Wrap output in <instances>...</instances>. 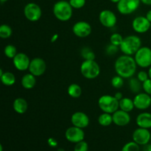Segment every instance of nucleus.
Returning <instances> with one entry per match:
<instances>
[{"label": "nucleus", "instance_id": "obj_17", "mask_svg": "<svg viewBox=\"0 0 151 151\" xmlns=\"http://www.w3.org/2000/svg\"><path fill=\"white\" fill-rule=\"evenodd\" d=\"M89 117L86 114L82 111H76L71 116V122L74 126L80 128H86L89 125Z\"/></svg>", "mask_w": 151, "mask_h": 151}, {"label": "nucleus", "instance_id": "obj_10", "mask_svg": "<svg viewBox=\"0 0 151 151\" xmlns=\"http://www.w3.org/2000/svg\"><path fill=\"white\" fill-rule=\"evenodd\" d=\"M65 137L69 142L76 144V143L84 140L85 133H84L83 128H80L78 127L72 125V127H69L66 129V132H65Z\"/></svg>", "mask_w": 151, "mask_h": 151}, {"label": "nucleus", "instance_id": "obj_4", "mask_svg": "<svg viewBox=\"0 0 151 151\" xmlns=\"http://www.w3.org/2000/svg\"><path fill=\"white\" fill-rule=\"evenodd\" d=\"M81 72L86 79H95L100 75V67L94 60H84L81 65Z\"/></svg>", "mask_w": 151, "mask_h": 151}, {"label": "nucleus", "instance_id": "obj_23", "mask_svg": "<svg viewBox=\"0 0 151 151\" xmlns=\"http://www.w3.org/2000/svg\"><path fill=\"white\" fill-rule=\"evenodd\" d=\"M0 80L3 85L11 86L16 83V77L14 74L10 72H5L0 76Z\"/></svg>", "mask_w": 151, "mask_h": 151}, {"label": "nucleus", "instance_id": "obj_19", "mask_svg": "<svg viewBox=\"0 0 151 151\" xmlns=\"http://www.w3.org/2000/svg\"><path fill=\"white\" fill-rule=\"evenodd\" d=\"M136 122L139 128H151V114L149 112H142L137 116Z\"/></svg>", "mask_w": 151, "mask_h": 151}, {"label": "nucleus", "instance_id": "obj_2", "mask_svg": "<svg viewBox=\"0 0 151 151\" xmlns=\"http://www.w3.org/2000/svg\"><path fill=\"white\" fill-rule=\"evenodd\" d=\"M52 11L56 19L60 22H67L72 18L73 7L71 6L69 1L60 0L54 4Z\"/></svg>", "mask_w": 151, "mask_h": 151}, {"label": "nucleus", "instance_id": "obj_47", "mask_svg": "<svg viewBox=\"0 0 151 151\" xmlns=\"http://www.w3.org/2000/svg\"><path fill=\"white\" fill-rule=\"evenodd\" d=\"M150 142H151V137H150Z\"/></svg>", "mask_w": 151, "mask_h": 151}, {"label": "nucleus", "instance_id": "obj_44", "mask_svg": "<svg viewBox=\"0 0 151 151\" xmlns=\"http://www.w3.org/2000/svg\"><path fill=\"white\" fill-rule=\"evenodd\" d=\"M111 1V2H113V3H116V4H117L118 2H119V1H120V0H110Z\"/></svg>", "mask_w": 151, "mask_h": 151}, {"label": "nucleus", "instance_id": "obj_48", "mask_svg": "<svg viewBox=\"0 0 151 151\" xmlns=\"http://www.w3.org/2000/svg\"><path fill=\"white\" fill-rule=\"evenodd\" d=\"M150 29H151V26H150Z\"/></svg>", "mask_w": 151, "mask_h": 151}, {"label": "nucleus", "instance_id": "obj_18", "mask_svg": "<svg viewBox=\"0 0 151 151\" xmlns=\"http://www.w3.org/2000/svg\"><path fill=\"white\" fill-rule=\"evenodd\" d=\"M113 123L119 127L126 126L131 122V116L129 113L121 109H118L116 111L112 114Z\"/></svg>", "mask_w": 151, "mask_h": 151}, {"label": "nucleus", "instance_id": "obj_41", "mask_svg": "<svg viewBox=\"0 0 151 151\" xmlns=\"http://www.w3.org/2000/svg\"><path fill=\"white\" fill-rule=\"evenodd\" d=\"M146 18L149 20V22L151 23V10H149L147 13H146Z\"/></svg>", "mask_w": 151, "mask_h": 151}, {"label": "nucleus", "instance_id": "obj_30", "mask_svg": "<svg viewBox=\"0 0 151 151\" xmlns=\"http://www.w3.org/2000/svg\"><path fill=\"white\" fill-rule=\"evenodd\" d=\"M139 146L135 142H129L122 147L121 151H140Z\"/></svg>", "mask_w": 151, "mask_h": 151}, {"label": "nucleus", "instance_id": "obj_35", "mask_svg": "<svg viewBox=\"0 0 151 151\" xmlns=\"http://www.w3.org/2000/svg\"><path fill=\"white\" fill-rule=\"evenodd\" d=\"M118 50H119V47L114 45V44L110 43V44H109V45L106 47V54L109 55H115L117 52Z\"/></svg>", "mask_w": 151, "mask_h": 151}, {"label": "nucleus", "instance_id": "obj_22", "mask_svg": "<svg viewBox=\"0 0 151 151\" xmlns=\"http://www.w3.org/2000/svg\"><path fill=\"white\" fill-rule=\"evenodd\" d=\"M135 108L134 100H131L128 97H123L119 100V109L126 112H131Z\"/></svg>", "mask_w": 151, "mask_h": 151}, {"label": "nucleus", "instance_id": "obj_28", "mask_svg": "<svg viewBox=\"0 0 151 151\" xmlns=\"http://www.w3.org/2000/svg\"><path fill=\"white\" fill-rule=\"evenodd\" d=\"M4 53L7 58L10 59H13L15 56L18 54L17 49L14 45L8 44L4 49Z\"/></svg>", "mask_w": 151, "mask_h": 151}, {"label": "nucleus", "instance_id": "obj_5", "mask_svg": "<svg viewBox=\"0 0 151 151\" xmlns=\"http://www.w3.org/2000/svg\"><path fill=\"white\" fill-rule=\"evenodd\" d=\"M98 106L103 112L112 114L119 109V101L114 96L106 94L99 98Z\"/></svg>", "mask_w": 151, "mask_h": 151}, {"label": "nucleus", "instance_id": "obj_40", "mask_svg": "<svg viewBox=\"0 0 151 151\" xmlns=\"http://www.w3.org/2000/svg\"><path fill=\"white\" fill-rule=\"evenodd\" d=\"M142 3L146 5H151V0H140Z\"/></svg>", "mask_w": 151, "mask_h": 151}, {"label": "nucleus", "instance_id": "obj_16", "mask_svg": "<svg viewBox=\"0 0 151 151\" xmlns=\"http://www.w3.org/2000/svg\"><path fill=\"white\" fill-rule=\"evenodd\" d=\"M30 61L31 60H29V58L23 52H18V54L13 59L15 68L21 72L28 70Z\"/></svg>", "mask_w": 151, "mask_h": 151}, {"label": "nucleus", "instance_id": "obj_33", "mask_svg": "<svg viewBox=\"0 0 151 151\" xmlns=\"http://www.w3.org/2000/svg\"><path fill=\"white\" fill-rule=\"evenodd\" d=\"M88 145L86 142L84 140L78 142L75 144L74 147V151H88Z\"/></svg>", "mask_w": 151, "mask_h": 151}, {"label": "nucleus", "instance_id": "obj_9", "mask_svg": "<svg viewBox=\"0 0 151 151\" xmlns=\"http://www.w3.org/2000/svg\"><path fill=\"white\" fill-rule=\"evenodd\" d=\"M47 69V63L45 60L41 58H35L32 59L29 66V73L32 74L35 77H40L44 75Z\"/></svg>", "mask_w": 151, "mask_h": 151}, {"label": "nucleus", "instance_id": "obj_43", "mask_svg": "<svg viewBox=\"0 0 151 151\" xmlns=\"http://www.w3.org/2000/svg\"><path fill=\"white\" fill-rule=\"evenodd\" d=\"M147 73H148V75H149V78L151 79V66L150 68H149L148 69V72H147Z\"/></svg>", "mask_w": 151, "mask_h": 151}, {"label": "nucleus", "instance_id": "obj_8", "mask_svg": "<svg viewBox=\"0 0 151 151\" xmlns=\"http://www.w3.org/2000/svg\"><path fill=\"white\" fill-rule=\"evenodd\" d=\"M140 3V0H120L117 3L116 7L121 14L130 15L139 8Z\"/></svg>", "mask_w": 151, "mask_h": 151}, {"label": "nucleus", "instance_id": "obj_15", "mask_svg": "<svg viewBox=\"0 0 151 151\" xmlns=\"http://www.w3.org/2000/svg\"><path fill=\"white\" fill-rule=\"evenodd\" d=\"M134 106L139 110H146L151 106V97L145 92H139L134 98Z\"/></svg>", "mask_w": 151, "mask_h": 151}, {"label": "nucleus", "instance_id": "obj_36", "mask_svg": "<svg viewBox=\"0 0 151 151\" xmlns=\"http://www.w3.org/2000/svg\"><path fill=\"white\" fill-rule=\"evenodd\" d=\"M142 89L147 94L151 95V79H147L142 83Z\"/></svg>", "mask_w": 151, "mask_h": 151}, {"label": "nucleus", "instance_id": "obj_24", "mask_svg": "<svg viewBox=\"0 0 151 151\" xmlns=\"http://www.w3.org/2000/svg\"><path fill=\"white\" fill-rule=\"evenodd\" d=\"M130 90L134 94H138L142 88V83L140 82L137 78H131L128 81Z\"/></svg>", "mask_w": 151, "mask_h": 151}, {"label": "nucleus", "instance_id": "obj_29", "mask_svg": "<svg viewBox=\"0 0 151 151\" xmlns=\"http://www.w3.org/2000/svg\"><path fill=\"white\" fill-rule=\"evenodd\" d=\"M81 54L84 60H94L95 59V54L89 47H83L81 50Z\"/></svg>", "mask_w": 151, "mask_h": 151}, {"label": "nucleus", "instance_id": "obj_32", "mask_svg": "<svg viewBox=\"0 0 151 151\" xmlns=\"http://www.w3.org/2000/svg\"><path fill=\"white\" fill-rule=\"evenodd\" d=\"M111 85L115 88H122L124 85V78L119 75H116L111 79Z\"/></svg>", "mask_w": 151, "mask_h": 151}, {"label": "nucleus", "instance_id": "obj_38", "mask_svg": "<svg viewBox=\"0 0 151 151\" xmlns=\"http://www.w3.org/2000/svg\"><path fill=\"white\" fill-rule=\"evenodd\" d=\"M142 151H151V142H149L143 145Z\"/></svg>", "mask_w": 151, "mask_h": 151}, {"label": "nucleus", "instance_id": "obj_37", "mask_svg": "<svg viewBox=\"0 0 151 151\" xmlns=\"http://www.w3.org/2000/svg\"><path fill=\"white\" fill-rule=\"evenodd\" d=\"M137 78L139 79V81L140 82L143 83L145 81H147V79H149V75L148 73L145 71H140L138 74H137Z\"/></svg>", "mask_w": 151, "mask_h": 151}, {"label": "nucleus", "instance_id": "obj_25", "mask_svg": "<svg viewBox=\"0 0 151 151\" xmlns=\"http://www.w3.org/2000/svg\"><path fill=\"white\" fill-rule=\"evenodd\" d=\"M68 94L72 98H78L82 94V88L77 83H72L69 86L67 89Z\"/></svg>", "mask_w": 151, "mask_h": 151}, {"label": "nucleus", "instance_id": "obj_45", "mask_svg": "<svg viewBox=\"0 0 151 151\" xmlns=\"http://www.w3.org/2000/svg\"><path fill=\"white\" fill-rule=\"evenodd\" d=\"M8 0H0V1H1V3H4V2H6V1H7Z\"/></svg>", "mask_w": 151, "mask_h": 151}, {"label": "nucleus", "instance_id": "obj_26", "mask_svg": "<svg viewBox=\"0 0 151 151\" xmlns=\"http://www.w3.org/2000/svg\"><path fill=\"white\" fill-rule=\"evenodd\" d=\"M98 123L103 127H107L113 123V116L111 114L103 112L98 117Z\"/></svg>", "mask_w": 151, "mask_h": 151}, {"label": "nucleus", "instance_id": "obj_13", "mask_svg": "<svg viewBox=\"0 0 151 151\" xmlns=\"http://www.w3.org/2000/svg\"><path fill=\"white\" fill-rule=\"evenodd\" d=\"M151 23L146 16H137L133 20L132 28L137 33H145L150 29Z\"/></svg>", "mask_w": 151, "mask_h": 151}, {"label": "nucleus", "instance_id": "obj_27", "mask_svg": "<svg viewBox=\"0 0 151 151\" xmlns=\"http://www.w3.org/2000/svg\"><path fill=\"white\" fill-rule=\"evenodd\" d=\"M13 34V29L9 25L1 24L0 26V37L3 39L10 38Z\"/></svg>", "mask_w": 151, "mask_h": 151}, {"label": "nucleus", "instance_id": "obj_1", "mask_svg": "<svg viewBox=\"0 0 151 151\" xmlns=\"http://www.w3.org/2000/svg\"><path fill=\"white\" fill-rule=\"evenodd\" d=\"M137 64L134 58L131 55H123L118 58L114 63V69L116 75L124 79L131 78L137 72Z\"/></svg>", "mask_w": 151, "mask_h": 151}, {"label": "nucleus", "instance_id": "obj_14", "mask_svg": "<svg viewBox=\"0 0 151 151\" xmlns=\"http://www.w3.org/2000/svg\"><path fill=\"white\" fill-rule=\"evenodd\" d=\"M72 32L79 38H86L91 34V27L88 22L85 21H80L73 25Z\"/></svg>", "mask_w": 151, "mask_h": 151}, {"label": "nucleus", "instance_id": "obj_21", "mask_svg": "<svg viewBox=\"0 0 151 151\" xmlns=\"http://www.w3.org/2000/svg\"><path fill=\"white\" fill-rule=\"evenodd\" d=\"M21 83L25 89H32L36 85V77L31 73L25 74L22 78Z\"/></svg>", "mask_w": 151, "mask_h": 151}, {"label": "nucleus", "instance_id": "obj_39", "mask_svg": "<svg viewBox=\"0 0 151 151\" xmlns=\"http://www.w3.org/2000/svg\"><path fill=\"white\" fill-rule=\"evenodd\" d=\"M114 97H116V99H117L118 100H122V98H123V95H122V94L121 92H119V91H118V92H116V94H115Z\"/></svg>", "mask_w": 151, "mask_h": 151}, {"label": "nucleus", "instance_id": "obj_7", "mask_svg": "<svg viewBox=\"0 0 151 151\" xmlns=\"http://www.w3.org/2000/svg\"><path fill=\"white\" fill-rule=\"evenodd\" d=\"M24 14L29 22H35L39 20L42 16V10L38 4L34 2H29L24 8Z\"/></svg>", "mask_w": 151, "mask_h": 151}, {"label": "nucleus", "instance_id": "obj_34", "mask_svg": "<svg viewBox=\"0 0 151 151\" xmlns=\"http://www.w3.org/2000/svg\"><path fill=\"white\" fill-rule=\"evenodd\" d=\"M71 6L75 9H81L86 4V0H69Z\"/></svg>", "mask_w": 151, "mask_h": 151}, {"label": "nucleus", "instance_id": "obj_6", "mask_svg": "<svg viewBox=\"0 0 151 151\" xmlns=\"http://www.w3.org/2000/svg\"><path fill=\"white\" fill-rule=\"evenodd\" d=\"M134 59L137 66L142 68L150 67L151 66V49L147 47H141L134 55Z\"/></svg>", "mask_w": 151, "mask_h": 151}, {"label": "nucleus", "instance_id": "obj_42", "mask_svg": "<svg viewBox=\"0 0 151 151\" xmlns=\"http://www.w3.org/2000/svg\"><path fill=\"white\" fill-rule=\"evenodd\" d=\"M58 34H55V35L52 37L51 42H55V41L58 39Z\"/></svg>", "mask_w": 151, "mask_h": 151}, {"label": "nucleus", "instance_id": "obj_12", "mask_svg": "<svg viewBox=\"0 0 151 151\" xmlns=\"http://www.w3.org/2000/svg\"><path fill=\"white\" fill-rule=\"evenodd\" d=\"M150 137L151 133L148 129L139 127L134 131L132 135L133 141L142 146L150 142Z\"/></svg>", "mask_w": 151, "mask_h": 151}, {"label": "nucleus", "instance_id": "obj_46", "mask_svg": "<svg viewBox=\"0 0 151 151\" xmlns=\"http://www.w3.org/2000/svg\"><path fill=\"white\" fill-rule=\"evenodd\" d=\"M3 150V147L1 145H0V151H2Z\"/></svg>", "mask_w": 151, "mask_h": 151}, {"label": "nucleus", "instance_id": "obj_11", "mask_svg": "<svg viewBox=\"0 0 151 151\" xmlns=\"http://www.w3.org/2000/svg\"><path fill=\"white\" fill-rule=\"evenodd\" d=\"M100 24L105 27L112 28L116 25L117 18L115 13L110 10H103L99 15Z\"/></svg>", "mask_w": 151, "mask_h": 151}, {"label": "nucleus", "instance_id": "obj_20", "mask_svg": "<svg viewBox=\"0 0 151 151\" xmlns=\"http://www.w3.org/2000/svg\"><path fill=\"white\" fill-rule=\"evenodd\" d=\"M13 109L16 113L19 114H23L27 111V102L22 97H18V98L15 99V100L13 101Z\"/></svg>", "mask_w": 151, "mask_h": 151}, {"label": "nucleus", "instance_id": "obj_3", "mask_svg": "<svg viewBox=\"0 0 151 151\" xmlns=\"http://www.w3.org/2000/svg\"><path fill=\"white\" fill-rule=\"evenodd\" d=\"M141 38L137 35H131L124 38L122 43L119 46V50L124 55H134L141 48Z\"/></svg>", "mask_w": 151, "mask_h": 151}, {"label": "nucleus", "instance_id": "obj_31", "mask_svg": "<svg viewBox=\"0 0 151 151\" xmlns=\"http://www.w3.org/2000/svg\"><path fill=\"white\" fill-rule=\"evenodd\" d=\"M124 38L122 36V35L119 33H114L111 35L110 37V43L114 44L115 46H117L119 47L121 44L122 43Z\"/></svg>", "mask_w": 151, "mask_h": 151}]
</instances>
